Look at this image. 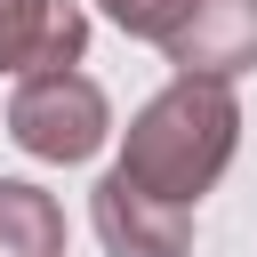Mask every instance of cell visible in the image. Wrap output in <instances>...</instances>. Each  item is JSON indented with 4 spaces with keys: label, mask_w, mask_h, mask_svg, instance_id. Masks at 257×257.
Returning <instances> with one entry per match:
<instances>
[{
    "label": "cell",
    "mask_w": 257,
    "mask_h": 257,
    "mask_svg": "<svg viewBox=\"0 0 257 257\" xmlns=\"http://www.w3.org/2000/svg\"><path fill=\"white\" fill-rule=\"evenodd\" d=\"M233 137H241V104L225 80L209 72H177L137 120H128V145H120V177H137L145 193L161 201H201L225 161H233Z\"/></svg>",
    "instance_id": "6da1fadb"
},
{
    "label": "cell",
    "mask_w": 257,
    "mask_h": 257,
    "mask_svg": "<svg viewBox=\"0 0 257 257\" xmlns=\"http://www.w3.org/2000/svg\"><path fill=\"white\" fill-rule=\"evenodd\" d=\"M112 112H104V88L72 64H48V72H24L16 104H8V137L32 153V161H88L104 145Z\"/></svg>",
    "instance_id": "7a4b0ae2"
},
{
    "label": "cell",
    "mask_w": 257,
    "mask_h": 257,
    "mask_svg": "<svg viewBox=\"0 0 257 257\" xmlns=\"http://www.w3.org/2000/svg\"><path fill=\"white\" fill-rule=\"evenodd\" d=\"M96 241L112 257H185L193 249V209L185 201H161L145 193L137 177H104L96 185Z\"/></svg>",
    "instance_id": "3957f363"
},
{
    "label": "cell",
    "mask_w": 257,
    "mask_h": 257,
    "mask_svg": "<svg viewBox=\"0 0 257 257\" xmlns=\"http://www.w3.org/2000/svg\"><path fill=\"white\" fill-rule=\"evenodd\" d=\"M177 72H209V80H233L257 64V0H193L185 24L161 40Z\"/></svg>",
    "instance_id": "277c9868"
},
{
    "label": "cell",
    "mask_w": 257,
    "mask_h": 257,
    "mask_svg": "<svg viewBox=\"0 0 257 257\" xmlns=\"http://www.w3.org/2000/svg\"><path fill=\"white\" fill-rule=\"evenodd\" d=\"M88 16L64 0H0V72H48V64H80Z\"/></svg>",
    "instance_id": "5b68a950"
},
{
    "label": "cell",
    "mask_w": 257,
    "mask_h": 257,
    "mask_svg": "<svg viewBox=\"0 0 257 257\" xmlns=\"http://www.w3.org/2000/svg\"><path fill=\"white\" fill-rule=\"evenodd\" d=\"M0 257H64V209L40 185L0 177Z\"/></svg>",
    "instance_id": "8992f818"
},
{
    "label": "cell",
    "mask_w": 257,
    "mask_h": 257,
    "mask_svg": "<svg viewBox=\"0 0 257 257\" xmlns=\"http://www.w3.org/2000/svg\"><path fill=\"white\" fill-rule=\"evenodd\" d=\"M185 8H193V0H104V16H112L120 32H137V40H169V32L185 24Z\"/></svg>",
    "instance_id": "52a82bcc"
}]
</instances>
